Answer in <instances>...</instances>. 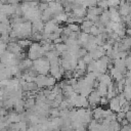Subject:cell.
<instances>
[{"instance_id": "obj_15", "label": "cell", "mask_w": 131, "mask_h": 131, "mask_svg": "<svg viewBox=\"0 0 131 131\" xmlns=\"http://www.w3.org/2000/svg\"><path fill=\"white\" fill-rule=\"evenodd\" d=\"M129 6H130V4H127V3H125L123 5H120L119 13H120L121 16H127V15H129V13H130Z\"/></svg>"}, {"instance_id": "obj_7", "label": "cell", "mask_w": 131, "mask_h": 131, "mask_svg": "<svg viewBox=\"0 0 131 131\" xmlns=\"http://www.w3.org/2000/svg\"><path fill=\"white\" fill-rule=\"evenodd\" d=\"M96 80L98 81V83L104 84V85H106V86H108V85L113 82V81H112V77H111V75H108V74H106V73H104V74H100V75L97 77Z\"/></svg>"}, {"instance_id": "obj_10", "label": "cell", "mask_w": 131, "mask_h": 131, "mask_svg": "<svg viewBox=\"0 0 131 131\" xmlns=\"http://www.w3.org/2000/svg\"><path fill=\"white\" fill-rule=\"evenodd\" d=\"M103 114H104V110L102 107H95L92 112V116L95 120H102L103 119Z\"/></svg>"}, {"instance_id": "obj_21", "label": "cell", "mask_w": 131, "mask_h": 131, "mask_svg": "<svg viewBox=\"0 0 131 131\" xmlns=\"http://www.w3.org/2000/svg\"><path fill=\"white\" fill-rule=\"evenodd\" d=\"M34 104H35V99L33 97L27 98V100L25 101V107L26 108H33Z\"/></svg>"}, {"instance_id": "obj_17", "label": "cell", "mask_w": 131, "mask_h": 131, "mask_svg": "<svg viewBox=\"0 0 131 131\" xmlns=\"http://www.w3.org/2000/svg\"><path fill=\"white\" fill-rule=\"evenodd\" d=\"M54 19L57 21V23H63V21H67L68 20V14L63 13V12H60L58 14H56L54 16Z\"/></svg>"}, {"instance_id": "obj_12", "label": "cell", "mask_w": 131, "mask_h": 131, "mask_svg": "<svg viewBox=\"0 0 131 131\" xmlns=\"http://www.w3.org/2000/svg\"><path fill=\"white\" fill-rule=\"evenodd\" d=\"M110 20H111V17H110L108 10H103V12L99 15V23L102 24L103 26H105Z\"/></svg>"}, {"instance_id": "obj_11", "label": "cell", "mask_w": 131, "mask_h": 131, "mask_svg": "<svg viewBox=\"0 0 131 131\" xmlns=\"http://www.w3.org/2000/svg\"><path fill=\"white\" fill-rule=\"evenodd\" d=\"M111 77L114 78V79L118 82V81H120V80L123 79V73H121L118 69H116L115 67H113V68L111 69Z\"/></svg>"}, {"instance_id": "obj_28", "label": "cell", "mask_w": 131, "mask_h": 131, "mask_svg": "<svg viewBox=\"0 0 131 131\" xmlns=\"http://www.w3.org/2000/svg\"><path fill=\"white\" fill-rule=\"evenodd\" d=\"M59 112H60V111H59L57 107H53V108L49 110V114H51V115L53 116V118L58 117V116H59Z\"/></svg>"}, {"instance_id": "obj_24", "label": "cell", "mask_w": 131, "mask_h": 131, "mask_svg": "<svg viewBox=\"0 0 131 131\" xmlns=\"http://www.w3.org/2000/svg\"><path fill=\"white\" fill-rule=\"evenodd\" d=\"M17 44H18L21 48H24V47L30 46L32 43H31V41H30V40H28V39H20V40L17 42Z\"/></svg>"}, {"instance_id": "obj_3", "label": "cell", "mask_w": 131, "mask_h": 131, "mask_svg": "<svg viewBox=\"0 0 131 131\" xmlns=\"http://www.w3.org/2000/svg\"><path fill=\"white\" fill-rule=\"evenodd\" d=\"M88 105H89V102H88L87 97L78 94V96H77V98H76V101H75V103H74V106H76L77 108H81V107L86 108Z\"/></svg>"}, {"instance_id": "obj_32", "label": "cell", "mask_w": 131, "mask_h": 131, "mask_svg": "<svg viewBox=\"0 0 131 131\" xmlns=\"http://www.w3.org/2000/svg\"><path fill=\"white\" fill-rule=\"evenodd\" d=\"M8 1V3H10V5H13V4H16L19 0H7Z\"/></svg>"}, {"instance_id": "obj_22", "label": "cell", "mask_w": 131, "mask_h": 131, "mask_svg": "<svg viewBox=\"0 0 131 131\" xmlns=\"http://www.w3.org/2000/svg\"><path fill=\"white\" fill-rule=\"evenodd\" d=\"M55 84H56V80H55L52 76H47V83H46V87L50 88V87H53Z\"/></svg>"}, {"instance_id": "obj_13", "label": "cell", "mask_w": 131, "mask_h": 131, "mask_svg": "<svg viewBox=\"0 0 131 131\" xmlns=\"http://www.w3.org/2000/svg\"><path fill=\"white\" fill-rule=\"evenodd\" d=\"M96 92L101 96H106V93H107V86L104 85V84H101V83H98L97 87H96Z\"/></svg>"}, {"instance_id": "obj_6", "label": "cell", "mask_w": 131, "mask_h": 131, "mask_svg": "<svg viewBox=\"0 0 131 131\" xmlns=\"http://www.w3.org/2000/svg\"><path fill=\"white\" fill-rule=\"evenodd\" d=\"M108 104H110V110H111L113 113H118V112L121 111V104H120V102H119L117 96L114 97V98H112V99L110 100Z\"/></svg>"}, {"instance_id": "obj_9", "label": "cell", "mask_w": 131, "mask_h": 131, "mask_svg": "<svg viewBox=\"0 0 131 131\" xmlns=\"http://www.w3.org/2000/svg\"><path fill=\"white\" fill-rule=\"evenodd\" d=\"M7 49L10 53L14 54V55H17L21 52V47L17 44V43H10L8 46H7Z\"/></svg>"}, {"instance_id": "obj_19", "label": "cell", "mask_w": 131, "mask_h": 131, "mask_svg": "<svg viewBox=\"0 0 131 131\" xmlns=\"http://www.w3.org/2000/svg\"><path fill=\"white\" fill-rule=\"evenodd\" d=\"M68 28L73 32V33H78L80 31V26L77 24V23H73V24H69L68 25Z\"/></svg>"}, {"instance_id": "obj_5", "label": "cell", "mask_w": 131, "mask_h": 131, "mask_svg": "<svg viewBox=\"0 0 131 131\" xmlns=\"http://www.w3.org/2000/svg\"><path fill=\"white\" fill-rule=\"evenodd\" d=\"M35 84L37 85L38 88H43L46 87L47 83V75H38L35 77Z\"/></svg>"}, {"instance_id": "obj_33", "label": "cell", "mask_w": 131, "mask_h": 131, "mask_svg": "<svg viewBox=\"0 0 131 131\" xmlns=\"http://www.w3.org/2000/svg\"><path fill=\"white\" fill-rule=\"evenodd\" d=\"M126 34H127L129 37H131V28H129V29L126 30Z\"/></svg>"}, {"instance_id": "obj_23", "label": "cell", "mask_w": 131, "mask_h": 131, "mask_svg": "<svg viewBox=\"0 0 131 131\" xmlns=\"http://www.w3.org/2000/svg\"><path fill=\"white\" fill-rule=\"evenodd\" d=\"M93 25H94L93 21H91L89 19H85V20L82 21V25H81L80 28H81V30H83V29H86V28H91Z\"/></svg>"}, {"instance_id": "obj_2", "label": "cell", "mask_w": 131, "mask_h": 131, "mask_svg": "<svg viewBox=\"0 0 131 131\" xmlns=\"http://www.w3.org/2000/svg\"><path fill=\"white\" fill-rule=\"evenodd\" d=\"M46 52L44 51L43 47L39 43H32L30 45V49L28 51V58L31 60H36L38 58H41Z\"/></svg>"}, {"instance_id": "obj_25", "label": "cell", "mask_w": 131, "mask_h": 131, "mask_svg": "<svg viewBox=\"0 0 131 131\" xmlns=\"http://www.w3.org/2000/svg\"><path fill=\"white\" fill-rule=\"evenodd\" d=\"M97 5H98V7H100L102 10H106V8L108 7V5H107V0H99V1L97 2Z\"/></svg>"}, {"instance_id": "obj_27", "label": "cell", "mask_w": 131, "mask_h": 131, "mask_svg": "<svg viewBox=\"0 0 131 131\" xmlns=\"http://www.w3.org/2000/svg\"><path fill=\"white\" fill-rule=\"evenodd\" d=\"M82 59L84 60V62H85L86 64H89L90 62L93 61V58H92V56L90 55V53H87L86 55H84V56L82 57Z\"/></svg>"}, {"instance_id": "obj_18", "label": "cell", "mask_w": 131, "mask_h": 131, "mask_svg": "<svg viewBox=\"0 0 131 131\" xmlns=\"http://www.w3.org/2000/svg\"><path fill=\"white\" fill-rule=\"evenodd\" d=\"M121 44H122L126 49L130 48V47H131V37H129V36H125L124 38H122Z\"/></svg>"}, {"instance_id": "obj_8", "label": "cell", "mask_w": 131, "mask_h": 131, "mask_svg": "<svg viewBox=\"0 0 131 131\" xmlns=\"http://www.w3.org/2000/svg\"><path fill=\"white\" fill-rule=\"evenodd\" d=\"M108 12H110V17H111L112 21H114V23H121V15H120L119 11L116 8H111L108 10Z\"/></svg>"}, {"instance_id": "obj_20", "label": "cell", "mask_w": 131, "mask_h": 131, "mask_svg": "<svg viewBox=\"0 0 131 131\" xmlns=\"http://www.w3.org/2000/svg\"><path fill=\"white\" fill-rule=\"evenodd\" d=\"M86 68H87V64L84 62V60L82 58H79L78 59V62H77V70H82V71H86Z\"/></svg>"}, {"instance_id": "obj_26", "label": "cell", "mask_w": 131, "mask_h": 131, "mask_svg": "<svg viewBox=\"0 0 131 131\" xmlns=\"http://www.w3.org/2000/svg\"><path fill=\"white\" fill-rule=\"evenodd\" d=\"M99 34H100V32H99L98 28H97L95 25H93V26L90 28V35H92V36H97V35H99Z\"/></svg>"}, {"instance_id": "obj_31", "label": "cell", "mask_w": 131, "mask_h": 131, "mask_svg": "<svg viewBox=\"0 0 131 131\" xmlns=\"http://www.w3.org/2000/svg\"><path fill=\"white\" fill-rule=\"evenodd\" d=\"M125 119H126L129 123H131V110L128 111V112L125 114Z\"/></svg>"}, {"instance_id": "obj_14", "label": "cell", "mask_w": 131, "mask_h": 131, "mask_svg": "<svg viewBox=\"0 0 131 131\" xmlns=\"http://www.w3.org/2000/svg\"><path fill=\"white\" fill-rule=\"evenodd\" d=\"M20 121V115L16 113H10L7 117V123H18Z\"/></svg>"}, {"instance_id": "obj_30", "label": "cell", "mask_w": 131, "mask_h": 131, "mask_svg": "<svg viewBox=\"0 0 131 131\" xmlns=\"http://www.w3.org/2000/svg\"><path fill=\"white\" fill-rule=\"evenodd\" d=\"M108 102V99L105 97V96H103V97H101L100 98V101H99V104H101V105H105L106 103Z\"/></svg>"}, {"instance_id": "obj_29", "label": "cell", "mask_w": 131, "mask_h": 131, "mask_svg": "<svg viewBox=\"0 0 131 131\" xmlns=\"http://www.w3.org/2000/svg\"><path fill=\"white\" fill-rule=\"evenodd\" d=\"M125 114H126V113H124V112H122V111H120V112L117 113L116 116H117V121H118L119 123H120L122 120L125 119Z\"/></svg>"}, {"instance_id": "obj_4", "label": "cell", "mask_w": 131, "mask_h": 131, "mask_svg": "<svg viewBox=\"0 0 131 131\" xmlns=\"http://www.w3.org/2000/svg\"><path fill=\"white\" fill-rule=\"evenodd\" d=\"M100 98H101V96H100L96 91H92V92L87 96L89 105H92V106H96L97 104H99Z\"/></svg>"}, {"instance_id": "obj_16", "label": "cell", "mask_w": 131, "mask_h": 131, "mask_svg": "<svg viewBox=\"0 0 131 131\" xmlns=\"http://www.w3.org/2000/svg\"><path fill=\"white\" fill-rule=\"evenodd\" d=\"M54 49L59 54H61V53H63L64 51L68 50V47H67V45L64 43H58V44H54Z\"/></svg>"}, {"instance_id": "obj_1", "label": "cell", "mask_w": 131, "mask_h": 131, "mask_svg": "<svg viewBox=\"0 0 131 131\" xmlns=\"http://www.w3.org/2000/svg\"><path fill=\"white\" fill-rule=\"evenodd\" d=\"M32 69L39 75H47L50 70V63L47 58L41 57L33 61Z\"/></svg>"}, {"instance_id": "obj_34", "label": "cell", "mask_w": 131, "mask_h": 131, "mask_svg": "<svg viewBox=\"0 0 131 131\" xmlns=\"http://www.w3.org/2000/svg\"><path fill=\"white\" fill-rule=\"evenodd\" d=\"M1 2H5V1H7V0H0Z\"/></svg>"}]
</instances>
